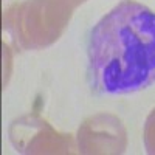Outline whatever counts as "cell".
Returning <instances> with one entry per match:
<instances>
[{
	"label": "cell",
	"mask_w": 155,
	"mask_h": 155,
	"mask_svg": "<svg viewBox=\"0 0 155 155\" xmlns=\"http://www.w3.org/2000/svg\"><path fill=\"white\" fill-rule=\"evenodd\" d=\"M9 140L22 153H71V135L56 132L47 121L34 115H27L12 121Z\"/></svg>",
	"instance_id": "cell-3"
},
{
	"label": "cell",
	"mask_w": 155,
	"mask_h": 155,
	"mask_svg": "<svg viewBox=\"0 0 155 155\" xmlns=\"http://www.w3.org/2000/svg\"><path fill=\"white\" fill-rule=\"evenodd\" d=\"M88 78L99 95H126L155 84V12L123 0L92 30Z\"/></svg>",
	"instance_id": "cell-1"
},
{
	"label": "cell",
	"mask_w": 155,
	"mask_h": 155,
	"mask_svg": "<svg viewBox=\"0 0 155 155\" xmlns=\"http://www.w3.org/2000/svg\"><path fill=\"white\" fill-rule=\"evenodd\" d=\"M67 2L73 6V8H76V6H79L81 3H84L85 2V0H67Z\"/></svg>",
	"instance_id": "cell-6"
},
{
	"label": "cell",
	"mask_w": 155,
	"mask_h": 155,
	"mask_svg": "<svg viewBox=\"0 0 155 155\" xmlns=\"http://www.w3.org/2000/svg\"><path fill=\"white\" fill-rule=\"evenodd\" d=\"M143 140H144V147H146L147 153L155 155V109L146 118L144 130H143Z\"/></svg>",
	"instance_id": "cell-5"
},
{
	"label": "cell",
	"mask_w": 155,
	"mask_h": 155,
	"mask_svg": "<svg viewBox=\"0 0 155 155\" xmlns=\"http://www.w3.org/2000/svg\"><path fill=\"white\" fill-rule=\"evenodd\" d=\"M73 9L67 0H25L5 11V27L23 50L45 48L65 30Z\"/></svg>",
	"instance_id": "cell-2"
},
{
	"label": "cell",
	"mask_w": 155,
	"mask_h": 155,
	"mask_svg": "<svg viewBox=\"0 0 155 155\" xmlns=\"http://www.w3.org/2000/svg\"><path fill=\"white\" fill-rule=\"evenodd\" d=\"M126 146V129L121 120L110 113L90 116L78 130V147L81 153H123Z\"/></svg>",
	"instance_id": "cell-4"
}]
</instances>
